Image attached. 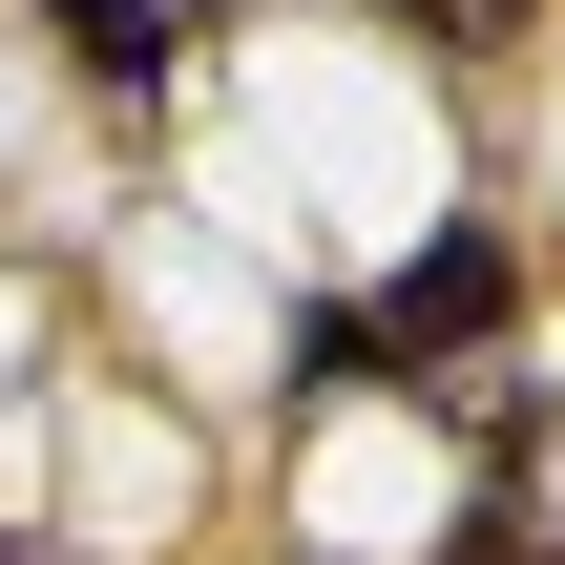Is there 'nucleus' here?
I'll return each mask as SVG.
<instances>
[{
  "instance_id": "f257e3e1",
  "label": "nucleus",
  "mask_w": 565,
  "mask_h": 565,
  "mask_svg": "<svg viewBox=\"0 0 565 565\" xmlns=\"http://www.w3.org/2000/svg\"><path fill=\"white\" fill-rule=\"evenodd\" d=\"M503 294H524V273H503V231H440L398 294L315 315V377H440V356H482V335H503Z\"/></svg>"
},
{
  "instance_id": "f03ea898",
  "label": "nucleus",
  "mask_w": 565,
  "mask_h": 565,
  "mask_svg": "<svg viewBox=\"0 0 565 565\" xmlns=\"http://www.w3.org/2000/svg\"><path fill=\"white\" fill-rule=\"evenodd\" d=\"M84 84H168V0H42Z\"/></svg>"
},
{
  "instance_id": "7ed1b4c3",
  "label": "nucleus",
  "mask_w": 565,
  "mask_h": 565,
  "mask_svg": "<svg viewBox=\"0 0 565 565\" xmlns=\"http://www.w3.org/2000/svg\"><path fill=\"white\" fill-rule=\"evenodd\" d=\"M440 565H545V545H524V524H503V503H482V524H461V545H440Z\"/></svg>"
},
{
  "instance_id": "20e7f679",
  "label": "nucleus",
  "mask_w": 565,
  "mask_h": 565,
  "mask_svg": "<svg viewBox=\"0 0 565 565\" xmlns=\"http://www.w3.org/2000/svg\"><path fill=\"white\" fill-rule=\"evenodd\" d=\"M440 21H461V42H482V21H524V0H440Z\"/></svg>"
}]
</instances>
